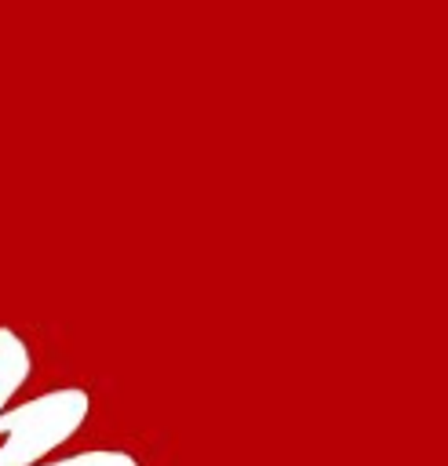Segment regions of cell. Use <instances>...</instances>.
I'll use <instances>...</instances> for the list:
<instances>
[{"mask_svg": "<svg viewBox=\"0 0 448 466\" xmlns=\"http://www.w3.org/2000/svg\"><path fill=\"white\" fill-rule=\"evenodd\" d=\"M87 415L91 397L80 386H58L18 404L11 415H0V433H7L0 466H40L87 422Z\"/></svg>", "mask_w": 448, "mask_h": 466, "instance_id": "6da1fadb", "label": "cell"}, {"mask_svg": "<svg viewBox=\"0 0 448 466\" xmlns=\"http://www.w3.org/2000/svg\"><path fill=\"white\" fill-rule=\"evenodd\" d=\"M29 371H33V353L25 339L15 328H0V415L7 400L25 386Z\"/></svg>", "mask_w": 448, "mask_h": 466, "instance_id": "7a4b0ae2", "label": "cell"}, {"mask_svg": "<svg viewBox=\"0 0 448 466\" xmlns=\"http://www.w3.org/2000/svg\"><path fill=\"white\" fill-rule=\"evenodd\" d=\"M40 466H142L131 451H117V448H91V451H76L66 459H51Z\"/></svg>", "mask_w": 448, "mask_h": 466, "instance_id": "3957f363", "label": "cell"}]
</instances>
